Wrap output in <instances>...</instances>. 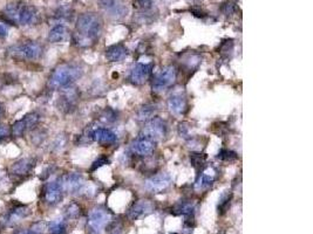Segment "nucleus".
Segmentation results:
<instances>
[{
	"label": "nucleus",
	"instance_id": "1",
	"mask_svg": "<svg viewBox=\"0 0 313 234\" xmlns=\"http://www.w3.org/2000/svg\"><path fill=\"white\" fill-rule=\"evenodd\" d=\"M102 31V20L95 13H82L75 23L73 41L77 47H89L100 37Z\"/></svg>",
	"mask_w": 313,
	"mask_h": 234
},
{
	"label": "nucleus",
	"instance_id": "2",
	"mask_svg": "<svg viewBox=\"0 0 313 234\" xmlns=\"http://www.w3.org/2000/svg\"><path fill=\"white\" fill-rule=\"evenodd\" d=\"M2 17L5 22L17 26H29L38 21V10L32 5H27L22 2H13L7 4L3 11Z\"/></svg>",
	"mask_w": 313,
	"mask_h": 234
},
{
	"label": "nucleus",
	"instance_id": "3",
	"mask_svg": "<svg viewBox=\"0 0 313 234\" xmlns=\"http://www.w3.org/2000/svg\"><path fill=\"white\" fill-rule=\"evenodd\" d=\"M81 75L82 69L77 65L61 64L50 74L48 84L52 89H65L80 79Z\"/></svg>",
	"mask_w": 313,
	"mask_h": 234
},
{
	"label": "nucleus",
	"instance_id": "4",
	"mask_svg": "<svg viewBox=\"0 0 313 234\" xmlns=\"http://www.w3.org/2000/svg\"><path fill=\"white\" fill-rule=\"evenodd\" d=\"M44 53V47L37 41H23L11 46L7 54L15 61H34L40 58Z\"/></svg>",
	"mask_w": 313,
	"mask_h": 234
},
{
	"label": "nucleus",
	"instance_id": "5",
	"mask_svg": "<svg viewBox=\"0 0 313 234\" xmlns=\"http://www.w3.org/2000/svg\"><path fill=\"white\" fill-rule=\"evenodd\" d=\"M112 220V214L102 208H96L91 211L88 216V228L92 234H100Z\"/></svg>",
	"mask_w": 313,
	"mask_h": 234
},
{
	"label": "nucleus",
	"instance_id": "6",
	"mask_svg": "<svg viewBox=\"0 0 313 234\" xmlns=\"http://www.w3.org/2000/svg\"><path fill=\"white\" fill-rule=\"evenodd\" d=\"M177 77V69L174 66H167L152 80V91L162 93L174 84Z\"/></svg>",
	"mask_w": 313,
	"mask_h": 234
},
{
	"label": "nucleus",
	"instance_id": "7",
	"mask_svg": "<svg viewBox=\"0 0 313 234\" xmlns=\"http://www.w3.org/2000/svg\"><path fill=\"white\" fill-rule=\"evenodd\" d=\"M167 124L163 120L160 119V117H154L150 121H148L146 123V126L143 127L142 134L143 137L149 138L151 140H160L163 139L167 136Z\"/></svg>",
	"mask_w": 313,
	"mask_h": 234
},
{
	"label": "nucleus",
	"instance_id": "8",
	"mask_svg": "<svg viewBox=\"0 0 313 234\" xmlns=\"http://www.w3.org/2000/svg\"><path fill=\"white\" fill-rule=\"evenodd\" d=\"M101 9L113 19H122L128 13L126 0H97Z\"/></svg>",
	"mask_w": 313,
	"mask_h": 234
},
{
	"label": "nucleus",
	"instance_id": "9",
	"mask_svg": "<svg viewBox=\"0 0 313 234\" xmlns=\"http://www.w3.org/2000/svg\"><path fill=\"white\" fill-rule=\"evenodd\" d=\"M42 196H44V200L46 204L50 206L57 205L62 200V196H64V189H62L60 181H53L47 183L42 191Z\"/></svg>",
	"mask_w": 313,
	"mask_h": 234
},
{
	"label": "nucleus",
	"instance_id": "10",
	"mask_svg": "<svg viewBox=\"0 0 313 234\" xmlns=\"http://www.w3.org/2000/svg\"><path fill=\"white\" fill-rule=\"evenodd\" d=\"M171 185V178L168 173H158L146 181V189L152 193H161Z\"/></svg>",
	"mask_w": 313,
	"mask_h": 234
},
{
	"label": "nucleus",
	"instance_id": "11",
	"mask_svg": "<svg viewBox=\"0 0 313 234\" xmlns=\"http://www.w3.org/2000/svg\"><path fill=\"white\" fill-rule=\"evenodd\" d=\"M151 72V64H138L131 70L128 79L134 84H143L150 77Z\"/></svg>",
	"mask_w": 313,
	"mask_h": 234
},
{
	"label": "nucleus",
	"instance_id": "12",
	"mask_svg": "<svg viewBox=\"0 0 313 234\" xmlns=\"http://www.w3.org/2000/svg\"><path fill=\"white\" fill-rule=\"evenodd\" d=\"M62 189L70 193H77L85 186V179L80 173L70 172L60 179Z\"/></svg>",
	"mask_w": 313,
	"mask_h": 234
},
{
	"label": "nucleus",
	"instance_id": "13",
	"mask_svg": "<svg viewBox=\"0 0 313 234\" xmlns=\"http://www.w3.org/2000/svg\"><path fill=\"white\" fill-rule=\"evenodd\" d=\"M34 165L33 158H21L10 166V174L15 178H23L32 172Z\"/></svg>",
	"mask_w": 313,
	"mask_h": 234
},
{
	"label": "nucleus",
	"instance_id": "14",
	"mask_svg": "<svg viewBox=\"0 0 313 234\" xmlns=\"http://www.w3.org/2000/svg\"><path fill=\"white\" fill-rule=\"evenodd\" d=\"M154 209L155 205L152 204L150 200H144V199H142V200L136 201L135 204L129 209L128 217L131 218L132 220H138L140 218L146 217L149 213H151Z\"/></svg>",
	"mask_w": 313,
	"mask_h": 234
},
{
	"label": "nucleus",
	"instance_id": "15",
	"mask_svg": "<svg viewBox=\"0 0 313 234\" xmlns=\"http://www.w3.org/2000/svg\"><path fill=\"white\" fill-rule=\"evenodd\" d=\"M30 214L29 206L20 204V202H14L7 212V216L5 218V222L7 225H14L18 221L22 220Z\"/></svg>",
	"mask_w": 313,
	"mask_h": 234
},
{
	"label": "nucleus",
	"instance_id": "16",
	"mask_svg": "<svg viewBox=\"0 0 313 234\" xmlns=\"http://www.w3.org/2000/svg\"><path fill=\"white\" fill-rule=\"evenodd\" d=\"M216 175L217 172L213 166L205 167V169L202 171V173L198 175L196 183H195V190L204 191L209 189V187L214 184L215 181H216Z\"/></svg>",
	"mask_w": 313,
	"mask_h": 234
},
{
	"label": "nucleus",
	"instance_id": "17",
	"mask_svg": "<svg viewBox=\"0 0 313 234\" xmlns=\"http://www.w3.org/2000/svg\"><path fill=\"white\" fill-rule=\"evenodd\" d=\"M168 108H169L171 114L176 116L185 115L188 110L187 99L182 94H173L168 99Z\"/></svg>",
	"mask_w": 313,
	"mask_h": 234
},
{
	"label": "nucleus",
	"instance_id": "18",
	"mask_svg": "<svg viewBox=\"0 0 313 234\" xmlns=\"http://www.w3.org/2000/svg\"><path fill=\"white\" fill-rule=\"evenodd\" d=\"M132 151L139 156H148L155 150V142L149 138L141 137L132 144Z\"/></svg>",
	"mask_w": 313,
	"mask_h": 234
},
{
	"label": "nucleus",
	"instance_id": "19",
	"mask_svg": "<svg viewBox=\"0 0 313 234\" xmlns=\"http://www.w3.org/2000/svg\"><path fill=\"white\" fill-rule=\"evenodd\" d=\"M91 137L93 140H95V142L100 144H106V145L115 143L117 139L115 132H113L112 130L106 128L94 129V130L91 132Z\"/></svg>",
	"mask_w": 313,
	"mask_h": 234
},
{
	"label": "nucleus",
	"instance_id": "20",
	"mask_svg": "<svg viewBox=\"0 0 313 234\" xmlns=\"http://www.w3.org/2000/svg\"><path fill=\"white\" fill-rule=\"evenodd\" d=\"M128 55V49L122 44H116L106 49V58L109 62H120Z\"/></svg>",
	"mask_w": 313,
	"mask_h": 234
},
{
	"label": "nucleus",
	"instance_id": "21",
	"mask_svg": "<svg viewBox=\"0 0 313 234\" xmlns=\"http://www.w3.org/2000/svg\"><path fill=\"white\" fill-rule=\"evenodd\" d=\"M195 209H196V205H195L194 201L179 200L177 204L171 209V213H173L174 216H186L191 218L194 216Z\"/></svg>",
	"mask_w": 313,
	"mask_h": 234
},
{
	"label": "nucleus",
	"instance_id": "22",
	"mask_svg": "<svg viewBox=\"0 0 313 234\" xmlns=\"http://www.w3.org/2000/svg\"><path fill=\"white\" fill-rule=\"evenodd\" d=\"M67 28L61 23L56 25L48 33V41L52 44H58V42H62L67 38Z\"/></svg>",
	"mask_w": 313,
	"mask_h": 234
},
{
	"label": "nucleus",
	"instance_id": "23",
	"mask_svg": "<svg viewBox=\"0 0 313 234\" xmlns=\"http://www.w3.org/2000/svg\"><path fill=\"white\" fill-rule=\"evenodd\" d=\"M66 92L60 97V108L65 111H68L69 108H73L76 101V93L70 88H65Z\"/></svg>",
	"mask_w": 313,
	"mask_h": 234
},
{
	"label": "nucleus",
	"instance_id": "24",
	"mask_svg": "<svg viewBox=\"0 0 313 234\" xmlns=\"http://www.w3.org/2000/svg\"><path fill=\"white\" fill-rule=\"evenodd\" d=\"M48 232L50 234H66L67 232V226L64 220H53L48 222Z\"/></svg>",
	"mask_w": 313,
	"mask_h": 234
},
{
	"label": "nucleus",
	"instance_id": "25",
	"mask_svg": "<svg viewBox=\"0 0 313 234\" xmlns=\"http://www.w3.org/2000/svg\"><path fill=\"white\" fill-rule=\"evenodd\" d=\"M231 199H232V194L229 192V191H226L225 193L222 194V197L220 199V201H218V205H217V211H218V214H221V216H223L226 211H228V209L230 208V202H231Z\"/></svg>",
	"mask_w": 313,
	"mask_h": 234
},
{
	"label": "nucleus",
	"instance_id": "26",
	"mask_svg": "<svg viewBox=\"0 0 313 234\" xmlns=\"http://www.w3.org/2000/svg\"><path fill=\"white\" fill-rule=\"evenodd\" d=\"M182 64L186 65L188 68H194L199 65L201 62V56L196 53H187L182 56Z\"/></svg>",
	"mask_w": 313,
	"mask_h": 234
},
{
	"label": "nucleus",
	"instance_id": "27",
	"mask_svg": "<svg viewBox=\"0 0 313 234\" xmlns=\"http://www.w3.org/2000/svg\"><path fill=\"white\" fill-rule=\"evenodd\" d=\"M26 131H27V127L25 124V121L22 119L17 121V122H14L13 126L11 127V136H13V137H22Z\"/></svg>",
	"mask_w": 313,
	"mask_h": 234
},
{
	"label": "nucleus",
	"instance_id": "28",
	"mask_svg": "<svg viewBox=\"0 0 313 234\" xmlns=\"http://www.w3.org/2000/svg\"><path fill=\"white\" fill-rule=\"evenodd\" d=\"M22 120L25 121L27 130H32V129L39 123V121H40V116H39L38 112L32 111L23 116Z\"/></svg>",
	"mask_w": 313,
	"mask_h": 234
},
{
	"label": "nucleus",
	"instance_id": "29",
	"mask_svg": "<svg viewBox=\"0 0 313 234\" xmlns=\"http://www.w3.org/2000/svg\"><path fill=\"white\" fill-rule=\"evenodd\" d=\"M80 214L81 208L76 202H72V204H69L67 209H66V217L69 218V219H76V218L80 217Z\"/></svg>",
	"mask_w": 313,
	"mask_h": 234
},
{
	"label": "nucleus",
	"instance_id": "30",
	"mask_svg": "<svg viewBox=\"0 0 313 234\" xmlns=\"http://www.w3.org/2000/svg\"><path fill=\"white\" fill-rule=\"evenodd\" d=\"M221 11L223 14L226 15V17H231V15H233L237 12L236 3H232V2L223 3L221 6Z\"/></svg>",
	"mask_w": 313,
	"mask_h": 234
},
{
	"label": "nucleus",
	"instance_id": "31",
	"mask_svg": "<svg viewBox=\"0 0 313 234\" xmlns=\"http://www.w3.org/2000/svg\"><path fill=\"white\" fill-rule=\"evenodd\" d=\"M109 234H124V226L120 220H114L111 222L108 228Z\"/></svg>",
	"mask_w": 313,
	"mask_h": 234
},
{
	"label": "nucleus",
	"instance_id": "32",
	"mask_svg": "<svg viewBox=\"0 0 313 234\" xmlns=\"http://www.w3.org/2000/svg\"><path fill=\"white\" fill-rule=\"evenodd\" d=\"M205 159H206V156L203 154H195L194 152V154L190 155V162L195 167L203 166V164L205 163Z\"/></svg>",
	"mask_w": 313,
	"mask_h": 234
},
{
	"label": "nucleus",
	"instance_id": "33",
	"mask_svg": "<svg viewBox=\"0 0 313 234\" xmlns=\"http://www.w3.org/2000/svg\"><path fill=\"white\" fill-rule=\"evenodd\" d=\"M217 158L221 159V161L231 162L234 161V159H237V155L236 152H233L231 150H221V152L217 156Z\"/></svg>",
	"mask_w": 313,
	"mask_h": 234
},
{
	"label": "nucleus",
	"instance_id": "34",
	"mask_svg": "<svg viewBox=\"0 0 313 234\" xmlns=\"http://www.w3.org/2000/svg\"><path fill=\"white\" fill-rule=\"evenodd\" d=\"M11 136V128L6 123H0V142L7 139Z\"/></svg>",
	"mask_w": 313,
	"mask_h": 234
},
{
	"label": "nucleus",
	"instance_id": "35",
	"mask_svg": "<svg viewBox=\"0 0 313 234\" xmlns=\"http://www.w3.org/2000/svg\"><path fill=\"white\" fill-rule=\"evenodd\" d=\"M154 111H155V109H152V107H148V105H146V107H142V109L139 111V119L140 120L149 119V117L154 114Z\"/></svg>",
	"mask_w": 313,
	"mask_h": 234
},
{
	"label": "nucleus",
	"instance_id": "36",
	"mask_svg": "<svg viewBox=\"0 0 313 234\" xmlns=\"http://www.w3.org/2000/svg\"><path fill=\"white\" fill-rule=\"evenodd\" d=\"M109 163V161H108V158L107 157H100V158H97L95 162L93 163V165H92V171H94V170H96V169H99V167H101L102 165H105V164H108Z\"/></svg>",
	"mask_w": 313,
	"mask_h": 234
},
{
	"label": "nucleus",
	"instance_id": "37",
	"mask_svg": "<svg viewBox=\"0 0 313 234\" xmlns=\"http://www.w3.org/2000/svg\"><path fill=\"white\" fill-rule=\"evenodd\" d=\"M9 35V26L5 22H0V38H6Z\"/></svg>",
	"mask_w": 313,
	"mask_h": 234
},
{
	"label": "nucleus",
	"instance_id": "38",
	"mask_svg": "<svg viewBox=\"0 0 313 234\" xmlns=\"http://www.w3.org/2000/svg\"><path fill=\"white\" fill-rule=\"evenodd\" d=\"M10 79H11L10 75H5V74H2V75H0V89H2L4 85L10 83Z\"/></svg>",
	"mask_w": 313,
	"mask_h": 234
},
{
	"label": "nucleus",
	"instance_id": "39",
	"mask_svg": "<svg viewBox=\"0 0 313 234\" xmlns=\"http://www.w3.org/2000/svg\"><path fill=\"white\" fill-rule=\"evenodd\" d=\"M139 5L144 10L150 9L152 5V0H139Z\"/></svg>",
	"mask_w": 313,
	"mask_h": 234
},
{
	"label": "nucleus",
	"instance_id": "40",
	"mask_svg": "<svg viewBox=\"0 0 313 234\" xmlns=\"http://www.w3.org/2000/svg\"><path fill=\"white\" fill-rule=\"evenodd\" d=\"M5 112H6V108H5V104H4L3 102H0V120L3 119L4 116H5Z\"/></svg>",
	"mask_w": 313,
	"mask_h": 234
},
{
	"label": "nucleus",
	"instance_id": "41",
	"mask_svg": "<svg viewBox=\"0 0 313 234\" xmlns=\"http://www.w3.org/2000/svg\"><path fill=\"white\" fill-rule=\"evenodd\" d=\"M26 234H41L40 231H38V229H30V231H26Z\"/></svg>",
	"mask_w": 313,
	"mask_h": 234
},
{
	"label": "nucleus",
	"instance_id": "42",
	"mask_svg": "<svg viewBox=\"0 0 313 234\" xmlns=\"http://www.w3.org/2000/svg\"><path fill=\"white\" fill-rule=\"evenodd\" d=\"M15 234H26V231H19V232H17Z\"/></svg>",
	"mask_w": 313,
	"mask_h": 234
},
{
	"label": "nucleus",
	"instance_id": "43",
	"mask_svg": "<svg viewBox=\"0 0 313 234\" xmlns=\"http://www.w3.org/2000/svg\"><path fill=\"white\" fill-rule=\"evenodd\" d=\"M218 234H224V232H221V233H218Z\"/></svg>",
	"mask_w": 313,
	"mask_h": 234
},
{
	"label": "nucleus",
	"instance_id": "44",
	"mask_svg": "<svg viewBox=\"0 0 313 234\" xmlns=\"http://www.w3.org/2000/svg\"><path fill=\"white\" fill-rule=\"evenodd\" d=\"M170 234H177V233H170Z\"/></svg>",
	"mask_w": 313,
	"mask_h": 234
}]
</instances>
